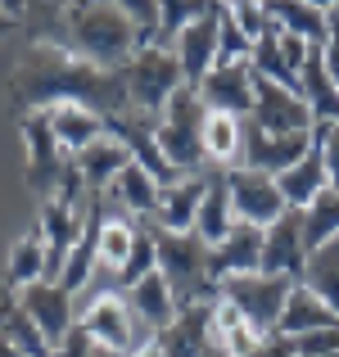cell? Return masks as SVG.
Here are the masks:
<instances>
[{
    "instance_id": "49",
    "label": "cell",
    "mask_w": 339,
    "mask_h": 357,
    "mask_svg": "<svg viewBox=\"0 0 339 357\" xmlns=\"http://www.w3.org/2000/svg\"><path fill=\"white\" fill-rule=\"evenodd\" d=\"M0 357H27V353H18V349H14V344H9V340H5V335H0Z\"/></svg>"
},
{
    "instance_id": "27",
    "label": "cell",
    "mask_w": 339,
    "mask_h": 357,
    "mask_svg": "<svg viewBox=\"0 0 339 357\" xmlns=\"http://www.w3.org/2000/svg\"><path fill=\"white\" fill-rule=\"evenodd\" d=\"M267 5V18L285 32L303 36L308 45H326V32H331V9H317L308 0H262Z\"/></svg>"
},
{
    "instance_id": "30",
    "label": "cell",
    "mask_w": 339,
    "mask_h": 357,
    "mask_svg": "<svg viewBox=\"0 0 339 357\" xmlns=\"http://www.w3.org/2000/svg\"><path fill=\"white\" fill-rule=\"evenodd\" d=\"M127 163H131V154H127V149H122L113 136L96 140V145H86L82 154H73V167L82 172V181H86L91 190H109L113 176H118Z\"/></svg>"
},
{
    "instance_id": "17",
    "label": "cell",
    "mask_w": 339,
    "mask_h": 357,
    "mask_svg": "<svg viewBox=\"0 0 339 357\" xmlns=\"http://www.w3.org/2000/svg\"><path fill=\"white\" fill-rule=\"evenodd\" d=\"M172 50H176V63H181V73H186V86L199 91V82L209 77V73L218 68V59H222V50H218V14H204V18H195L190 27H181V36L172 41Z\"/></svg>"
},
{
    "instance_id": "45",
    "label": "cell",
    "mask_w": 339,
    "mask_h": 357,
    "mask_svg": "<svg viewBox=\"0 0 339 357\" xmlns=\"http://www.w3.org/2000/svg\"><path fill=\"white\" fill-rule=\"evenodd\" d=\"M253 357H294V340H285V335H267V340L253 349Z\"/></svg>"
},
{
    "instance_id": "22",
    "label": "cell",
    "mask_w": 339,
    "mask_h": 357,
    "mask_svg": "<svg viewBox=\"0 0 339 357\" xmlns=\"http://www.w3.org/2000/svg\"><path fill=\"white\" fill-rule=\"evenodd\" d=\"M331 326H339V312H335V307H326L322 298H317L312 289L299 280V285L289 289V298H285V312H280V321H276V335L299 340V335L331 331Z\"/></svg>"
},
{
    "instance_id": "41",
    "label": "cell",
    "mask_w": 339,
    "mask_h": 357,
    "mask_svg": "<svg viewBox=\"0 0 339 357\" xmlns=\"http://www.w3.org/2000/svg\"><path fill=\"white\" fill-rule=\"evenodd\" d=\"M335 353H339V326L299 335V340H294V357H335Z\"/></svg>"
},
{
    "instance_id": "38",
    "label": "cell",
    "mask_w": 339,
    "mask_h": 357,
    "mask_svg": "<svg viewBox=\"0 0 339 357\" xmlns=\"http://www.w3.org/2000/svg\"><path fill=\"white\" fill-rule=\"evenodd\" d=\"M113 5L136 23L140 45H158V0H113Z\"/></svg>"
},
{
    "instance_id": "44",
    "label": "cell",
    "mask_w": 339,
    "mask_h": 357,
    "mask_svg": "<svg viewBox=\"0 0 339 357\" xmlns=\"http://www.w3.org/2000/svg\"><path fill=\"white\" fill-rule=\"evenodd\" d=\"M73 0H27V23H50V18H59L63 9H68Z\"/></svg>"
},
{
    "instance_id": "48",
    "label": "cell",
    "mask_w": 339,
    "mask_h": 357,
    "mask_svg": "<svg viewBox=\"0 0 339 357\" xmlns=\"http://www.w3.org/2000/svg\"><path fill=\"white\" fill-rule=\"evenodd\" d=\"M127 357H163V349H158V344H154V340H145V344H140V349H136V353H127Z\"/></svg>"
},
{
    "instance_id": "1",
    "label": "cell",
    "mask_w": 339,
    "mask_h": 357,
    "mask_svg": "<svg viewBox=\"0 0 339 357\" xmlns=\"http://www.w3.org/2000/svg\"><path fill=\"white\" fill-rule=\"evenodd\" d=\"M5 91L23 114H45V109L59 105L91 109L100 118L131 114L122 68H96V63L77 59L68 50H54V45H32L23 54V63L9 73Z\"/></svg>"
},
{
    "instance_id": "24",
    "label": "cell",
    "mask_w": 339,
    "mask_h": 357,
    "mask_svg": "<svg viewBox=\"0 0 339 357\" xmlns=\"http://www.w3.org/2000/svg\"><path fill=\"white\" fill-rule=\"evenodd\" d=\"M235 227V208H231V195H226V181H222V167H209V185H204V199H199V213H195V236L204 244H222Z\"/></svg>"
},
{
    "instance_id": "12",
    "label": "cell",
    "mask_w": 339,
    "mask_h": 357,
    "mask_svg": "<svg viewBox=\"0 0 339 357\" xmlns=\"http://www.w3.org/2000/svg\"><path fill=\"white\" fill-rule=\"evenodd\" d=\"M23 140H27V190H32L36 199H50L54 185H59V176H63V167H68L63 145L50 131V118L45 114H23Z\"/></svg>"
},
{
    "instance_id": "36",
    "label": "cell",
    "mask_w": 339,
    "mask_h": 357,
    "mask_svg": "<svg viewBox=\"0 0 339 357\" xmlns=\"http://www.w3.org/2000/svg\"><path fill=\"white\" fill-rule=\"evenodd\" d=\"M154 267H158L154 240H149V231H145V227H140V236H136V244H131V253H127V262H122V271H118V285H122V289H131L136 280H145Z\"/></svg>"
},
{
    "instance_id": "29",
    "label": "cell",
    "mask_w": 339,
    "mask_h": 357,
    "mask_svg": "<svg viewBox=\"0 0 339 357\" xmlns=\"http://www.w3.org/2000/svg\"><path fill=\"white\" fill-rule=\"evenodd\" d=\"M109 199L118 204L122 213H131V218L149 222V218H154V208H158V181H154V176H149L140 163H127L118 176H113Z\"/></svg>"
},
{
    "instance_id": "31",
    "label": "cell",
    "mask_w": 339,
    "mask_h": 357,
    "mask_svg": "<svg viewBox=\"0 0 339 357\" xmlns=\"http://www.w3.org/2000/svg\"><path fill=\"white\" fill-rule=\"evenodd\" d=\"M240 145H244V118L231 114H209L204 118V158L218 167L240 163Z\"/></svg>"
},
{
    "instance_id": "8",
    "label": "cell",
    "mask_w": 339,
    "mask_h": 357,
    "mask_svg": "<svg viewBox=\"0 0 339 357\" xmlns=\"http://www.w3.org/2000/svg\"><path fill=\"white\" fill-rule=\"evenodd\" d=\"M77 326L91 335V344L113 349V353H136L145 344L136 340V317H131L127 298H118L113 289H100V294H91V303H82Z\"/></svg>"
},
{
    "instance_id": "33",
    "label": "cell",
    "mask_w": 339,
    "mask_h": 357,
    "mask_svg": "<svg viewBox=\"0 0 339 357\" xmlns=\"http://www.w3.org/2000/svg\"><path fill=\"white\" fill-rule=\"evenodd\" d=\"M331 240H339V190H322L303 208V244H308V258H312L317 249H326Z\"/></svg>"
},
{
    "instance_id": "47",
    "label": "cell",
    "mask_w": 339,
    "mask_h": 357,
    "mask_svg": "<svg viewBox=\"0 0 339 357\" xmlns=\"http://www.w3.org/2000/svg\"><path fill=\"white\" fill-rule=\"evenodd\" d=\"M18 27H23V23H18V18H9L5 9H0V41H9V36H14Z\"/></svg>"
},
{
    "instance_id": "14",
    "label": "cell",
    "mask_w": 339,
    "mask_h": 357,
    "mask_svg": "<svg viewBox=\"0 0 339 357\" xmlns=\"http://www.w3.org/2000/svg\"><path fill=\"white\" fill-rule=\"evenodd\" d=\"M36 231H41V240H45V280H59L73 244H77L82 231H86V208H73V204H63V199H41Z\"/></svg>"
},
{
    "instance_id": "18",
    "label": "cell",
    "mask_w": 339,
    "mask_h": 357,
    "mask_svg": "<svg viewBox=\"0 0 339 357\" xmlns=\"http://www.w3.org/2000/svg\"><path fill=\"white\" fill-rule=\"evenodd\" d=\"M258 267H262V227H249V222H235L231 236L209 249L213 285L222 276H244V271H258Z\"/></svg>"
},
{
    "instance_id": "37",
    "label": "cell",
    "mask_w": 339,
    "mask_h": 357,
    "mask_svg": "<svg viewBox=\"0 0 339 357\" xmlns=\"http://www.w3.org/2000/svg\"><path fill=\"white\" fill-rule=\"evenodd\" d=\"M222 9H226V18H231V23L240 27L249 41H258V36L271 27L267 5H262V0H222Z\"/></svg>"
},
{
    "instance_id": "19",
    "label": "cell",
    "mask_w": 339,
    "mask_h": 357,
    "mask_svg": "<svg viewBox=\"0 0 339 357\" xmlns=\"http://www.w3.org/2000/svg\"><path fill=\"white\" fill-rule=\"evenodd\" d=\"M127 307H131V317L145 326V335H158L163 326L176 321V312H181V303H176V294H172V285H167V276H163L158 267L149 271L145 280H136V285L127 289Z\"/></svg>"
},
{
    "instance_id": "51",
    "label": "cell",
    "mask_w": 339,
    "mask_h": 357,
    "mask_svg": "<svg viewBox=\"0 0 339 357\" xmlns=\"http://www.w3.org/2000/svg\"><path fill=\"white\" fill-rule=\"evenodd\" d=\"M204 357H231V353H222L218 344H209V349H204Z\"/></svg>"
},
{
    "instance_id": "28",
    "label": "cell",
    "mask_w": 339,
    "mask_h": 357,
    "mask_svg": "<svg viewBox=\"0 0 339 357\" xmlns=\"http://www.w3.org/2000/svg\"><path fill=\"white\" fill-rule=\"evenodd\" d=\"M209 344H218V349L231 353V357H253V349L262 344V335L244 321V312L235 303L218 298V303H213V321H209Z\"/></svg>"
},
{
    "instance_id": "11",
    "label": "cell",
    "mask_w": 339,
    "mask_h": 357,
    "mask_svg": "<svg viewBox=\"0 0 339 357\" xmlns=\"http://www.w3.org/2000/svg\"><path fill=\"white\" fill-rule=\"evenodd\" d=\"M308 50H312V45H308L303 36H294V32H285V27L271 23L267 32L253 41L249 63H253V73H258V77L276 82V86H285V91H299V73H303Z\"/></svg>"
},
{
    "instance_id": "39",
    "label": "cell",
    "mask_w": 339,
    "mask_h": 357,
    "mask_svg": "<svg viewBox=\"0 0 339 357\" xmlns=\"http://www.w3.org/2000/svg\"><path fill=\"white\" fill-rule=\"evenodd\" d=\"M218 50H222V59H249L253 54V41L226 18V9H218Z\"/></svg>"
},
{
    "instance_id": "34",
    "label": "cell",
    "mask_w": 339,
    "mask_h": 357,
    "mask_svg": "<svg viewBox=\"0 0 339 357\" xmlns=\"http://www.w3.org/2000/svg\"><path fill=\"white\" fill-rule=\"evenodd\" d=\"M303 285L322 298L326 307L339 312V240H331L326 249H317L303 267Z\"/></svg>"
},
{
    "instance_id": "20",
    "label": "cell",
    "mask_w": 339,
    "mask_h": 357,
    "mask_svg": "<svg viewBox=\"0 0 339 357\" xmlns=\"http://www.w3.org/2000/svg\"><path fill=\"white\" fill-rule=\"evenodd\" d=\"M209 321H213V303H190L176 312L172 326L154 335V344L163 349V357H204L209 349Z\"/></svg>"
},
{
    "instance_id": "15",
    "label": "cell",
    "mask_w": 339,
    "mask_h": 357,
    "mask_svg": "<svg viewBox=\"0 0 339 357\" xmlns=\"http://www.w3.org/2000/svg\"><path fill=\"white\" fill-rule=\"evenodd\" d=\"M308 149H312V131H308V136H267L262 127H253V122L244 118V145H240V163L235 167L280 176V172H289Z\"/></svg>"
},
{
    "instance_id": "6",
    "label": "cell",
    "mask_w": 339,
    "mask_h": 357,
    "mask_svg": "<svg viewBox=\"0 0 339 357\" xmlns=\"http://www.w3.org/2000/svg\"><path fill=\"white\" fill-rule=\"evenodd\" d=\"M294 285H299V280H289V276L244 271V276H222L218 280V298L235 303L244 312V321L267 340V335H276V321H280V312H285V298H289Z\"/></svg>"
},
{
    "instance_id": "2",
    "label": "cell",
    "mask_w": 339,
    "mask_h": 357,
    "mask_svg": "<svg viewBox=\"0 0 339 357\" xmlns=\"http://www.w3.org/2000/svg\"><path fill=\"white\" fill-rule=\"evenodd\" d=\"M32 45H54L96 68H122L140 50V32L113 0H73L59 18L32 27Z\"/></svg>"
},
{
    "instance_id": "7",
    "label": "cell",
    "mask_w": 339,
    "mask_h": 357,
    "mask_svg": "<svg viewBox=\"0 0 339 357\" xmlns=\"http://www.w3.org/2000/svg\"><path fill=\"white\" fill-rule=\"evenodd\" d=\"M222 181H226V195H231L235 222H249V227L267 231L276 218H285V213H289V204H285V195H280L276 176L249 172V167H222Z\"/></svg>"
},
{
    "instance_id": "25",
    "label": "cell",
    "mask_w": 339,
    "mask_h": 357,
    "mask_svg": "<svg viewBox=\"0 0 339 357\" xmlns=\"http://www.w3.org/2000/svg\"><path fill=\"white\" fill-rule=\"evenodd\" d=\"M45 118H50V131L63 145V154H82L86 145H96V140L109 136V122L100 114H91V109H77V105L45 109Z\"/></svg>"
},
{
    "instance_id": "3",
    "label": "cell",
    "mask_w": 339,
    "mask_h": 357,
    "mask_svg": "<svg viewBox=\"0 0 339 357\" xmlns=\"http://www.w3.org/2000/svg\"><path fill=\"white\" fill-rule=\"evenodd\" d=\"M154 240L158 253V271L167 276L176 303L190 307V303H218V285L209 276V244H204L195 231H163V227H149L140 222Z\"/></svg>"
},
{
    "instance_id": "13",
    "label": "cell",
    "mask_w": 339,
    "mask_h": 357,
    "mask_svg": "<svg viewBox=\"0 0 339 357\" xmlns=\"http://www.w3.org/2000/svg\"><path fill=\"white\" fill-rule=\"evenodd\" d=\"M18 307L36 321V331L45 335L50 353L59 349L63 335L77 326V298H73L63 285H54V280H36V285H27L23 294H18Z\"/></svg>"
},
{
    "instance_id": "16",
    "label": "cell",
    "mask_w": 339,
    "mask_h": 357,
    "mask_svg": "<svg viewBox=\"0 0 339 357\" xmlns=\"http://www.w3.org/2000/svg\"><path fill=\"white\" fill-rule=\"evenodd\" d=\"M308 267V244H303V213L289 208L285 218H276L267 231H262V267L267 276H289L303 280Z\"/></svg>"
},
{
    "instance_id": "46",
    "label": "cell",
    "mask_w": 339,
    "mask_h": 357,
    "mask_svg": "<svg viewBox=\"0 0 339 357\" xmlns=\"http://www.w3.org/2000/svg\"><path fill=\"white\" fill-rule=\"evenodd\" d=\"M0 9H5L9 18H18V23L27 18V0H0Z\"/></svg>"
},
{
    "instance_id": "32",
    "label": "cell",
    "mask_w": 339,
    "mask_h": 357,
    "mask_svg": "<svg viewBox=\"0 0 339 357\" xmlns=\"http://www.w3.org/2000/svg\"><path fill=\"white\" fill-rule=\"evenodd\" d=\"M36 280H45V240H41V231L32 227L14 249H9L5 289H27V285H36Z\"/></svg>"
},
{
    "instance_id": "5",
    "label": "cell",
    "mask_w": 339,
    "mask_h": 357,
    "mask_svg": "<svg viewBox=\"0 0 339 357\" xmlns=\"http://www.w3.org/2000/svg\"><path fill=\"white\" fill-rule=\"evenodd\" d=\"M122 82H127V100L131 114L158 122L167 109V100L186 86V73L176 63V50L167 45H140L127 63H122Z\"/></svg>"
},
{
    "instance_id": "50",
    "label": "cell",
    "mask_w": 339,
    "mask_h": 357,
    "mask_svg": "<svg viewBox=\"0 0 339 357\" xmlns=\"http://www.w3.org/2000/svg\"><path fill=\"white\" fill-rule=\"evenodd\" d=\"M86 357H127V353H113V349H100V344H96V349H91Z\"/></svg>"
},
{
    "instance_id": "23",
    "label": "cell",
    "mask_w": 339,
    "mask_h": 357,
    "mask_svg": "<svg viewBox=\"0 0 339 357\" xmlns=\"http://www.w3.org/2000/svg\"><path fill=\"white\" fill-rule=\"evenodd\" d=\"M276 185H280V195H285V204H289V208H299V213H303L322 190H331V176H326V158H322L317 136H312V149H308L289 172L276 176Z\"/></svg>"
},
{
    "instance_id": "21",
    "label": "cell",
    "mask_w": 339,
    "mask_h": 357,
    "mask_svg": "<svg viewBox=\"0 0 339 357\" xmlns=\"http://www.w3.org/2000/svg\"><path fill=\"white\" fill-rule=\"evenodd\" d=\"M204 185H209V172H204V176H186V181H176V185H163V190H158V208H154V218H149V227L195 231V213H199Z\"/></svg>"
},
{
    "instance_id": "10",
    "label": "cell",
    "mask_w": 339,
    "mask_h": 357,
    "mask_svg": "<svg viewBox=\"0 0 339 357\" xmlns=\"http://www.w3.org/2000/svg\"><path fill=\"white\" fill-rule=\"evenodd\" d=\"M199 100L209 114H231V118H249L258 86H253V63L249 59H218V68L199 82Z\"/></svg>"
},
{
    "instance_id": "4",
    "label": "cell",
    "mask_w": 339,
    "mask_h": 357,
    "mask_svg": "<svg viewBox=\"0 0 339 357\" xmlns=\"http://www.w3.org/2000/svg\"><path fill=\"white\" fill-rule=\"evenodd\" d=\"M204 109L199 91L195 86H181L172 100H167L163 118L154 122V136H158V149L167 154V163L186 176H204L209 172V158H204Z\"/></svg>"
},
{
    "instance_id": "43",
    "label": "cell",
    "mask_w": 339,
    "mask_h": 357,
    "mask_svg": "<svg viewBox=\"0 0 339 357\" xmlns=\"http://www.w3.org/2000/svg\"><path fill=\"white\" fill-rule=\"evenodd\" d=\"M91 349H96V344H91V335L82 331V326H73V331L63 335V344H59V349H54L50 357H86Z\"/></svg>"
},
{
    "instance_id": "40",
    "label": "cell",
    "mask_w": 339,
    "mask_h": 357,
    "mask_svg": "<svg viewBox=\"0 0 339 357\" xmlns=\"http://www.w3.org/2000/svg\"><path fill=\"white\" fill-rule=\"evenodd\" d=\"M312 136H317V145H322L326 176H331V190H339V122H317Z\"/></svg>"
},
{
    "instance_id": "52",
    "label": "cell",
    "mask_w": 339,
    "mask_h": 357,
    "mask_svg": "<svg viewBox=\"0 0 339 357\" xmlns=\"http://www.w3.org/2000/svg\"><path fill=\"white\" fill-rule=\"evenodd\" d=\"M335 357H339V353H335Z\"/></svg>"
},
{
    "instance_id": "26",
    "label": "cell",
    "mask_w": 339,
    "mask_h": 357,
    "mask_svg": "<svg viewBox=\"0 0 339 357\" xmlns=\"http://www.w3.org/2000/svg\"><path fill=\"white\" fill-rule=\"evenodd\" d=\"M299 96H303V105L312 109L317 122H339V86H335L331 73H326L322 45H312L308 59H303V73H299Z\"/></svg>"
},
{
    "instance_id": "9",
    "label": "cell",
    "mask_w": 339,
    "mask_h": 357,
    "mask_svg": "<svg viewBox=\"0 0 339 357\" xmlns=\"http://www.w3.org/2000/svg\"><path fill=\"white\" fill-rule=\"evenodd\" d=\"M253 86H258V100H253L249 122L262 127L267 136H308V131L317 127L312 109L303 105L299 91H285V86H276V82L258 77V73H253Z\"/></svg>"
},
{
    "instance_id": "42",
    "label": "cell",
    "mask_w": 339,
    "mask_h": 357,
    "mask_svg": "<svg viewBox=\"0 0 339 357\" xmlns=\"http://www.w3.org/2000/svg\"><path fill=\"white\" fill-rule=\"evenodd\" d=\"M322 59H326V73H331V77H335V86H339V5L331 9V32H326Z\"/></svg>"
},
{
    "instance_id": "35",
    "label": "cell",
    "mask_w": 339,
    "mask_h": 357,
    "mask_svg": "<svg viewBox=\"0 0 339 357\" xmlns=\"http://www.w3.org/2000/svg\"><path fill=\"white\" fill-rule=\"evenodd\" d=\"M218 9H222V0H158V45L172 50L181 27H190L204 14H218Z\"/></svg>"
}]
</instances>
